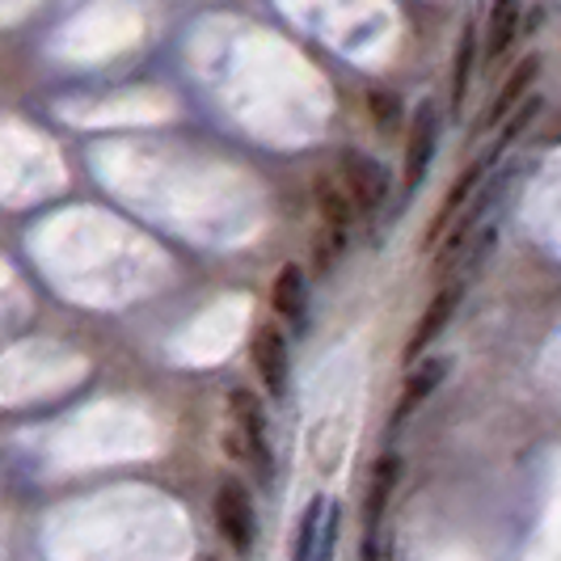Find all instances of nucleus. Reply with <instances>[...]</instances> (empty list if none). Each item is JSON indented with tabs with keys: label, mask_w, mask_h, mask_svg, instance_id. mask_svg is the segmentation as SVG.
<instances>
[{
	"label": "nucleus",
	"mask_w": 561,
	"mask_h": 561,
	"mask_svg": "<svg viewBox=\"0 0 561 561\" xmlns=\"http://www.w3.org/2000/svg\"><path fill=\"white\" fill-rule=\"evenodd\" d=\"M228 405H232V444H228V448L237 451L250 469H257V478L271 481V473H275V451H271L266 405H262L250 389H232V393H228Z\"/></svg>",
	"instance_id": "obj_1"
},
{
	"label": "nucleus",
	"mask_w": 561,
	"mask_h": 561,
	"mask_svg": "<svg viewBox=\"0 0 561 561\" xmlns=\"http://www.w3.org/2000/svg\"><path fill=\"white\" fill-rule=\"evenodd\" d=\"M499 161H503V152H499V148H485L478 161L451 182L444 203H439V211H435V220L426 228V237H422V250H439V245H444V237L451 232V225L469 211V203H473V198L481 195V186H485V173L499 165Z\"/></svg>",
	"instance_id": "obj_2"
},
{
	"label": "nucleus",
	"mask_w": 561,
	"mask_h": 561,
	"mask_svg": "<svg viewBox=\"0 0 561 561\" xmlns=\"http://www.w3.org/2000/svg\"><path fill=\"white\" fill-rule=\"evenodd\" d=\"M250 355H253V367H257L262 389L275 397V401H283L287 389H291V346H287V334H283L279 321H262L253 330Z\"/></svg>",
	"instance_id": "obj_3"
},
{
	"label": "nucleus",
	"mask_w": 561,
	"mask_h": 561,
	"mask_svg": "<svg viewBox=\"0 0 561 561\" xmlns=\"http://www.w3.org/2000/svg\"><path fill=\"white\" fill-rule=\"evenodd\" d=\"M337 178H342V186L351 191L359 211L385 207V203H389V191H393L389 169L380 165L371 152H359V148H346V152L337 157Z\"/></svg>",
	"instance_id": "obj_4"
},
{
	"label": "nucleus",
	"mask_w": 561,
	"mask_h": 561,
	"mask_svg": "<svg viewBox=\"0 0 561 561\" xmlns=\"http://www.w3.org/2000/svg\"><path fill=\"white\" fill-rule=\"evenodd\" d=\"M439 131H444V114L435 102H422L414 118H410V136H405V173H401V182H405V191H419L422 178H426V169L435 161V152H439Z\"/></svg>",
	"instance_id": "obj_5"
},
{
	"label": "nucleus",
	"mask_w": 561,
	"mask_h": 561,
	"mask_svg": "<svg viewBox=\"0 0 561 561\" xmlns=\"http://www.w3.org/2000/svg\"><path fill=\"white\" fill-rule=\"evenodd\" d=\"M216 524H220V533L237 553H250L253 540H257V511H253L250 490L237 478H228L216 490Z\"/></svg>",
	"instance_id": "obj_6"
},
{
	"label": "nucleus",
	"mask_w": 561,
	"mask_h": 561,
	"mask_svg": "<svg viewBox=\"0 0 561 561\" xmlns=\"http://www.w3.org/2000/svg\"><path fill=\"white\" fill-rule=\"evenodd\" d=\"M397 481H401V456H380L376 465H371V481H367V503H364V524H367V536H364V561H380V519H385V511L393 503V490Z\"/></svg>",
	"instance_id": "obj_7"
},
{
	"label": "nucleus",
	"mask_w": 561,
	"mask_h": 561,
	"mask_svg": "<svg viewBox=\"0 0 561 561\" xmlns=\"http://www.w3.org/2000/svg\"><path fill=\"white\" fill-rule=\"evenodd\" d=\"M460 300H465V283H448V287L435 291V300L426 305V312H422L419 325H414V334L405 342V359H410V364H422V355L439 342V334L448 330L456 309H460Z\"/></svg>",
	"instance_id": "obj_8"
},
{
	"label": "nucleus",
	"mask_w": 561,
	"mask_h": 561,
	"mask_svg": "<svg viewBox=\"0 0 561 561\" xmlns=\"http://www.w3.org/2000/svg\"><path fill=\"white\" fill-rule=\"evenodd\" d=\"M536 77H540V56H524L511 72H506V81L503 89H499V98L490 102V111L481 114V123H478V131H490L494 123H506L511 114L519 111L528 98H533V84Z\"/></svg>",
	"instance_id": "obj_9"
},
{
	"label": "nucleus",
	"mask_w": 561,
	"mask_h": 561,
	"mask_svg": "<svg viewBox=\"0 0 561 561\" xmlns=\"http://www.w3.org/2000/svg\"><path fill=\"white\" fill-rule=\"evenodd\" d=\"M448 371H451V359H444V355L422 359V364L410 367V376H405V385H401V401H397V419H405V414H414L419 405H426L431 397L439 393V385L448 380Z\"/></svg>",
	"instance_id": "obj_10"
},
{
	"label": "nucleus",
	"mask_w": 561,
	"mask_h": 561,
	"mask_svg": "<svg viewBox=\"0 0 561 561\" xmlns=\"http://www.w3.org/2000/svg\"><path fill=\"white\" fill-rule=\"evenodd\" d=\"M524 30V13L515 0H499L490 13H485V30H481V56L485 64H499L511 51V43L519 38Z\"/></svg>",
	"instance_id": "obj_11"
},
{
	"label": "nucleus",
	"mask_w": 561,
	"mask_h": 561,
	"mask_svg": "<svg viewBox=\"0 0 561 561\" xmlns=\"http://www.w3.org/2000/svg\"><path fill=\"white\" fill-rule=\"evenodd\" d=\"M271 309L275 317H283L287 325H300L309 317V275L287 262L279 275H275V287H271Z\"/></svg>",
	"instance_id": "obj_12"
},
{
	"label": "nucleus",
	"mask_w": 561,
	"mask_h": 561,
	"mask_svg": "<svg viewBox=\"0 0 561 561\" xmlns=\"http://www.w3.org/2000/svg\"><path fill=\"white\" fill-rule=\"evenodd\" d=\"M481 56V30L469 22L460 30V43L451 51V114H460L465 98H469V84H473V68Z\"/></svg>",
	"instance_id": "obj_13"
},
{
	"label": "nucleus",
	"mask_w": 561,
	"mask_h": 561,
	"mask_svg": "<svg viewBox=\"0 0 561 561\" xmlns=\"http://www.w3.org/2000/svg\"><path fill=\"white\" fill-rule=\"evenodd\" d=\"M325 515H330V499H312L296 524V545H291V561H312L317 558V545H321V533H325Z\"/></svg>",
	"instance_id": "obj_14"
},
{
	"label": "nucleus",
	"mask_w": 561,
	"mask_h": 561,
	"mask_svg": "<svg viewBox=\"0 0 561 561\" xmlns=\"http://www.w3.org/2000/svg\"><path fill=\"white\" fill-rule=\"evenodd\" d=\"M367 118H371V127L376 131H385V136H393L401 131V123H405V106H401V98H397L393 89H367Z\"/></svg>",
	"instance_id": "obj_15"
},
{
	"label": "nucleus",
	"mask_w": 561,
	"mask_h": 561,
	"mask_svg": "<svg viewBox=\"0 0 561 561\" xmlns=\"http://www.w3.org/2000/svg\"><path fill=\"white\" fill-rule=\"evenodd\" d=\"M337 528H342V506L330 503V515H325V533H321V545H317V558H312V561H334V553H337Z\"/></svg>",
	"instance_id": "obj_16"
}]
</instances>
